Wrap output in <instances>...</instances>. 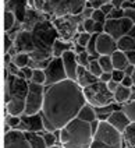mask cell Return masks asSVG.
<instances>
[{
    "label": "cell",
    "mask_w": 135,
    "mask_h": 148,
    "mask_svg": "<svg viewBox=\"0 0 135 148\" xmlns=\"http://www.w3.org/2000/svg\"><path fill=\"white\" fill-rule=\"evenodd\" d=\"M59 38V32L50 18L41 14L34 7L28 8L22 29L13 39V49L17 53H28L34 60L35 69L47 66L53 56V45Z\"/></svg>",
    "instance_id": "cell-1"
},
{
    "label": "cell",
    "mask_w": 135,
    "mask_h": 148,
    "mask_svg": "<svg viewBox=\"0 0 135 148\" xmlns=\"http://www.w3.org/2000/svg\"><path fill=\"white\" fill-rule=\"evenodd\" d=\"M86 99L84 88L74 80H64L49 85L45 91L42 108L43 126L46 132H59L73 119L78 117Z\"/></svg>",
    "instance_id": "cell-2"
},
{
    "label": "cell",
    "mask_w": 135,
    "mask_h": 148,
    "mask_svg": "<svg viewBox=\"0 0 135 148\" xmlns=\"http://www.w3.org/2000/svg\"><path fill=\"white\" fill-rule=\"evenodd\" d=\"M6 92H4V102H6V112L7 115L22 116L26 106V97L29 92V82L28 80L20 78L17 75H11L9 73L6 78Z\"/></svg>",
    "instance_id": "cell-3"
},
{
    "label": "cell",
    "mask_w": 135,
    "mask_h": 148,
    "mask_svg": "<svg viewBox=\"0 0 135 148\" xmlns=\"http://www.w3.org/2000/svg\"><path fill=\"white\" fill-rule=\"evenodd\" d=\"M59 140L64 148H91L93 140L92 126L89 122L75 117L60 130Z\"/></svg>",
    "instance_id": "cell-4"
},
{
    "label": "cell",
    "mask_w": 135,
    "mask_h": 148,
    "mask_svg": "<svg viewBox=\"0 0 135 148\" xmlns=\"http://www.w3.org/2000/svg\"><path fill=\"white\" fill-rule=\"evenodd\" d=\"M32 7L47 18L64 16H81L86 7V0H31Z\"/></svg>",
    "instance_id": "cell-5"
},
{
    "label": "cell",
    "mask_w": 135,
    "mask_h": 148,
    "mask_svg": "<svg viewBox=\"0 0 135 148\" xmlns=\"http://www.w3.org/2000/svg\"><path fill=\"white\" fill-rule=\"evenodd\" d=\"M123 133L116 130L107 120H100L91 148H123Z\"/></svg>",
    "instance_id": "cell-6"
},
{
    "label": "cell",
    "mask_w": 135,
    "mask_h": 148,
    "mask_svg": "<svg viewBox=\"0 0 135 148\" xmlns=\"http://www.w3.org/2000/svg\"><path fill=\"white\" fill-rule=\"evenodd\" d=\"M84 95L86 102L96 109L110 106L114 103V94L109 90L107 82H103L100 80L89 87H85Z\"/></svg>",
    "instance_id": "cell-7"
},
{
    "label": "cell",
    "mask_w": 135,
    "mask_h": 148,
    "mask_svg": "<svg viewBox=\"0 0 135 148\" xmlns=\"http://www.w3.org/2000/svg\"><path fill=\"white\" fill-rule=\"evenodd\" d=\"M52 21L59 32L60 39L68 42L75 35H78V27L84 21V18H82V16H64L53 18Z\"/></svg>",
    "instance_id": "cell-8"
},
{
    "label": "cell",
    "mask_w": 135,
    "mask_h": 148,
    "mask_svg": "<svg viewBox=\"0 0 135 148\" xmlns=\"http://www.w3.org/2000/svg\"><path fill=\"white\" fill-rule=\"evenodd\" d=\"M45 85L41 84H35L29 81V92L26 97V106L24 115H36L41 113L45 102Z\"/></svg>",
    "instance_id": "cell-9"
},
{
    "label": "cell",
    "mask_w": 135,
    "mask_h": 148,
    "mask_svg": "<svg viewBox=\"0 0 135 148\" xmlns=\"http://www.w3.org/2000/svg\"><path fill=\"white\" fill-rule=\"evenodd\" d=\"M134 23L127 18H107L104 23V32L109 34L110 36H113L116 41H118L120 38H123L124 35H128L130 29L132 28Z\"/></svg>",
    "instance_id": "cell-10"
},
{
    "label": "cell",
    "mask_w": 135,
    "mask_h": 148,
    "mask_svg": "<svg viewBox=\"0 0 135 148\" xmlns=\"http://www.w3.org/2000/svg\"><path fill=\"white\" fill-rule=\"evenodd\" d=\"M45 73H46V84L45 85H47V87L53 85V84H57L60 81H64V80L68 78L61 58L50 59L49 64L45 67Z\"/></svg>",
    "instance_id": "cell-11"
},
{
    "label": "cell",
    "mask_w": 135,
    "mask_h": 148,
    "mask_svg": "<svg viewBox=\"0 0 135 148\" xmlns=\"http://www.w3.org/2000/svg\"><path fill=\"white\" fill-rule=\"evenodd\" d=\"M4 148H32L26 138L25 132L20 129H13L4 133Z\"/></svg>",
    "instance_id": "cell-12"
},
{
    "label": "cell",
    "mask_w": 135,
    "mask_h": 148,
    "mask_svg": "<svg viewBox=\"0 0 135 148\" xmlns=\"http://www.w3.org/2000/svg\"><path fill=\"white\" fill-rule=\"evenodd\" d=\"M116 50H117V41L113 36H110L106 32H102L98 35L96 52L100 56H111Z\"/></svg>",
    "instance_id": "cell-13"
},
{
    "label": "cell",
    "mask_w": 135,
    "mask_h": 148,
    "mask_svg": "<svg viewBox=\"0 0 135 148\" xmlns=\"http://www.w3.org/2000/svg\"><path fill=\"white\" fill-rule=\"evenodd\" d=\"M63 63H64V67H66V71H67V77L68 80H74L77 81V73H78V59H77V53L73 49L67 50L63 53Z\"/></svg>",
    "instance_id": "cell-14"
},
{
    "label": "cell",
    "mask_w": 135,
    "mask_h": 148,
    "mask_svg": "<svg viewBox=\"0 0 135 148\" xmlns=\"http://www.w3.org/2000/svg\"><path fill=\"white\" fill-rule=\"evenodd\" d=\"M106 120H107L116 130H118L120 133L126 132V129L130 126V123H131V120L128 119V116L124 113L123 109H121V110H117V109H116L114 112H111V113L107 116Z\"/></svg>",
    "instance_id": "cell-15"
},
{
    "label": "cell",
    "mask_w": 135,
    "mask_h": 148,
    "mask_svg": "<svg viewBox=\"0 0 135 148\" xmlns=\"http://www.w3.org/2000/svg\"><path fill=\"white\" fill-rule=\"evenodd\" d=\"M22 122H21V126L20 127H24L25 132H41L45 129L43 126V117L42 113H36V115H22L21 116Z\"/></svg>",
    "instance_id": "cell-16"
},
{
    "label": "cell",
    "mask_w": 135,
    "mask_h": 148,
    "mask_svg": "<svg viewBox=\"0 0 135 148\" xmlns=\"http://www.w3.org/2000/svg\"><path fill=\"white\" fill-rule=\"evenodd\" d=\"M7 10L13 11L17 16V20L22 24L28 11V0H11L7 3Z\"/></svg>",
    "instance_id": "cell-17"
},
{
    "label": "cell",
    "mask_w": 135,
    "mask_h": 148,
    "mask_svg": "<svg viewBox=\"0 0 135 148\" xmlns=\"http://www.w3.org/2000/svg\"><path fill=\"white\" fill-rule=\"evenodd\" d=\"M99 81V78L92 74L89 70H88V67H84V66H79L78 67V73H77V82L85 88V87H89V85H92L95 82Z\"/></svg>",
    "instance_id": "cell-18"
},
{
    "label": "cell",
    "mask_w": 135,
    "mask_h": 148,
    "mask_svg": "<svg viewBox=\"0 0 135 148\" xmlns=\"http://www.w3.org/2000/svg\"><path fill=\"white\" fill-rule=\"evenodd\" d=\"M111 60H113L114 70H126L127 67L130 66L126 52H121V50H118V49L111 55Z\"/></svg>",
    "instance_id": "cell-19"
},
{
    "label": "cell",
    "mask_w": 135,
    "mask_h": 148,
    "mask_svg": "<svg viewBox=\"0 0 135 148\" xmlns=\"http://www.w3.org/2000/svg\"><path fill=\"white\" fill-rule=\"evenodd\" d=\"M78 117L79 119H82L85 122H89V123H92L95 122L96 119H98V113H96V108H93L91 103H85L82 109L79 110V113H78Z\"/></svg>",
    "instance_id": "cell-20"
},
{
    "label": "cell",
    "mask_w": 135,
    "mask_h": 148,
    "mask_svg": "<svg viewBox=\"0 0 135 148\" xmlns=\"http://www.w3.org/2000/svg\"><path fill=\"white\" fill-rule=\"evenodd\" d=\"M25 134L32 148H47L46 141L43 138V134H39L38 132H25Z\"/></svg>",
    "instance_id": "cell-21"
},
{
    "label": "cell",
    "mask_w": 135,
    "mask_h": 148,
    "mask_svg": "<svg viewBox=\"0 0 135 148\" xmlns=\"http://www.w3.org/2000/svg\"><path fill=\"white\" fill-rule=\"evenodd\" d=\"M130 98H131V88L120 84L118 88L114 91V102L124 105V103H127V101H130Z\"/></svg>",
    "instance_id": "cell-22"
},
{
    "label": "cell",
    "mask_w": 135,
    "mask_h": 148,
    "mask_svg": "<svg viewBox=\"0 0 135 148\" xmlns=\"http://www.w3.org/2000/svg\"><path fill=\"white\" fill-rule=\"evenodd\" d=\"M117 49L121 52H128V50H135V39L130 35H124L117 41Z\"/></svg>",
    "instance_id": "cell-23"
},
{
    "label": "cell",
    "mask_w": 135,
    "mask_h": 148,
    "mask_svg": "<svg viewBox=\"0 0 135 148\" xmlns=\"http://www.w3.org/2000/svg\"><path fill=\"white\" fill-rule=\"evenodd\" d=\"M67 50H70V43L57 38L56 42H54V45H53V53H52L53 56L52 58H61L63 53L67 52Z\"/></svg>",
    "instance_id": "cell-24"
},
{
    "label": "cell",
    "mask_w": 135,
    "mask_h": 148,
    "mask_svg": "<svg viewBox=\"0 0 135 148\" xmlns=\"http://www.w3.org/2000/svg\"><path fill=\"white\" fill-rule=\"evenodd\" d=\"M17 16L13 13V11H10V10H6L4 11V31L6 32H10L16 24H17Z\"/></svg>",
    "instance_id": "cell-25"
},
{
    "label": "cell",
    "mask_w": 135,
    "mask_h": 148,
    "mask_svg": "<svg viewBox=\"0 0 135 148\" xmlns=\"http://www.w3.org/2000/svg\"><path fill=\"white\" fill-rule=\"evenodd\" d=\"M123 138L126 141L127 145H134L135 147V122H131L130 126L123 133Z\"/></svg>",
    "instance_id": "cell-26"
},
{
    "label": "cell",
    "mask_w": 135,
    "mask_h": 148,
    "mask_svg": "<svg viewBox=\"0 0 135 148\" xmlns=\"http://www.w3.org/2000/svg\"><path fill=\"white\" fill-rule=\"evenodd\" d=\"M31 62V58L28 53H17L16 56H13V63H16L20 69L22 67H26Z\"/></svg>",
    "instance_id": "cell-27"
},
{
    "label": "cell",
    "mask_w": 135,
    "mask_h": 148,
    "mask_svg": "<svg viewBox=\"0 0 135 148\" xmlns=\"http://www.w3.org/2000/svg\"><path fill=\"white\" fill-rule=\"evenodd\" d=\"M32 82L35 84H41L45 85L46 84V73H45V69H34V74H32Z\"/></svg>",
    "instance_id": "cell-28"
},
{
    "label": "cell",
    "mask_w": 135,
    "mask_h": 148,
    "mask_svg": "<svg viewBox=\"0 0 135 148\" xmlns=\"http://www.w3.org/2000/svg\"><path fill=\"white\" fill-rule=\"evenodd\" d=\"M99 63H100L103 71H113L114 70V66H113V60H111V56H99Z\"/></svg>",
    "instance_id": "cell-29"
},
{
    "label": "cell",
    "mask_w": 135,
    "mask_h": 148,
    "mask_svg": "<svg viewBox=\"0 0 135 148\" xmlns=\"http://www.w3.org/2000/svg\"><path fill=\"white\" fill-rule=\"evenodd\" d=\"M123 110H124V113L128 116V119L131 122H135V99L131 101V102L124 103L123 105Z\"/></svg>",
    "instance_id": "cell-30"
},
{
    "label": "cell",
    "mask_w": 135,
    "mask_h": 148,
    "mask_svg": "<svg viewBox=\"0 0 135 148\" xmlns=\"http://www.w3.org/2000/svg\"><path fill=\"white\" fill-rule=\"evenodd\" d=\"M88 70H89L92 74H95L98 78H99L102 74H103V69H102L100 63H99V60H98V59H93V60H91V63H89V66H88Z\"/></svg>",
    "instance_id": "cell-31"
},
{
    "label": "cell",
    "mask_w": 135,
    "mask_h": 148,
    "mask_svg": "<svg viewBox=\"0 0 135 148\" xmlns=\"http://www.w3.org/2000/svg\"><path fill=\"white\" fill-rule=\"evenodd\" d=\"M77 59H78V64L79 66H84V67H88L89 63H91V55L84 50L81 53H77Z\"/></svg>",
    "instance_id": "cell-32"
},
{
    "label": "cell",
    "mask_w": 135,
    "mask_h": 148,
    "mask_svg": "<svg viewBox=\"0 0 135 148\" xmlns=\"http://www.w3.org/2000/svg\"><path fill=\"white\" fill-rule=\"evenodd\" d=\"M91 38H92V34H89V32L78 34V38H77V43H78V46L86 48V46H88V43H89V41H91Z\"/></svg>",
    "instance_id": "cell-33"
},
{
    "label": "cell",
    "mask_w": 135,
    "mask_h": 148,
    "mask_svg": "<svg viewBox=\"0 0 135 148\" xmlns=\"http://www.w3.org/2000/svg\"><path fill=\"white\" fill-rule=\"evenodd\" d=\"M92 20L95 23H102V24H104L106 20H107V16L102 11L100 8H95V10H93V14H92Z\"/></svg>",
    "instance_id": "cell-34"
},
{
    "label": "cell",
    "mask_w": 135,
    "mask_h": 148,
    "mask_svg": "<svg viewBox=\"0 0 135 148\" xmlns=\"http://www.w3.org/2000/svg\"><path fill=\"white\" fill-rule=\"evenodd\" d=\"M21 116H13V115H7V119H6V123L10 124L11 127H20L21 126Z\"/></svg>",
    "instance_id": "cell-35"
},
{
    "label": "cell",
    "mask_w": 135,
    "mask_h": 148,
    "mask_svg": "<svg viewBox=\"0 0 135 148\" xmlns=\"http://www.w3.org/2000/svg\"><path fill=\"white\" fill-rule=\"evenodd\" d=\"M43 138L46 141V145L50 147V145H54L56 144V136H54V132H46L43 133Z\"/></svg>",
    "instance_id": "cell-36"
},
{
    "label": "cell",
    "mask_w": 135,
    "mask_h": 148,
    "mask_svg": "<svg viewBox=\"0 0 135 148\" xmlns=\"http://www.w3.org/2000/svg\"><path fill=\"white\" fill-rule=\"evenodd\" d=\"M84 23V28H85V32H89V34H95V21L92 18H86L82 21Z\"/></svg>",
    "instance_id": "cell-37"
},
{
    "label": "cell",
    "mask_w": 135,
    "mask_h": 148,
    "mask_svg": "<svg viewBox=\"0 0 135 148\" xmlns=\"http://www.w3.org/2000/svg\"><path fill=\"white\" fill-rule=\"evenodd\" d=\"M88 3H86V6H91L93 8H99L102 4H104V3H110L111 0H86Z\"/></svg>",
    "instance_id": "cell-38"
},
{
    "label": "cell",
    "mask_w": 135,
    "mask_h": 148,
    "mask_svg": "<svg viewBox=\"0 0 135 148\" xmlns=\"http://www.w3.org/2000/svg\"><path fill=\"white\" fill-rule=\"evenodd\" d=\"M127 74L124 70H113V80L117 82H121L123 81V78L126 77Z\"/></svg>",
    "instance_id": "cell-39"
},
{
    "label": "cell",
    "mask_w": 135,
    "mask_h": 148,
    "mask_svg": "<svg viewBox=\"0 0 135 148\" xmlns=\"http://www.w3.org/2000/svg\"><path fill=\"white\" fill-rule=\"evenodd\" d=\"M123 17H124V10L114 7V10L107 16V18H123Z\"/></svg>",
    "instance_id": "cell-40"
},
{
    "label": "cell",
    "mask_w": 135,
    "mask_h": 148,
    "mask_svg": "<svg viewBox=\"0 0 135 148\" xmlns=\"http://www.w3.org/2000/svg\"><path fill=\"white\" fill-rule=\"evenodd\" d=\"M99 8H100V10L104 13V14H106V16H109L110 13L114 10V6H113V3L110 1V3H104V4H102Z\"/></svg>",
    "instance_id": "cell-41"
},
{
    "label": "cell",
    "mask_w": 135,
    "mask_h": 148,
    "mask_svg": "<svg viewBox=\"0 0 135 148\" xmlns=\"http://www.w3.org/2000/svg\"><path fill=\"white\" fill-rule=\"evenodd\" d=\"M21 71H22L24 75H25V80H28V81H31V80H32V74H34V69H32V67H29V66L22 67V69H21Z\"/></svg>",
    "instance_id": "cell-42"
},
{
    "label": "cell",
    "mask_w": 135,
    "mask_h": 148,
    "mask_svg": "<svg viewBox=\"0 0 135 148\" xmlns=\"http://www.w3.org/2000/svg\"><path fill=\"white\" fill-rule=\"evenodd\" d=\"M7 70H9V73L11 74V75H18V73H20V70H21V69H20L16 63H13V62H11L9 66H7Z\"/></svg>",
    "instance_id": "cell-43"
},
{
    "label": "cell",
    "mask_w": 135,
    "mask_h": 148,
    "mask_svg": "<svg viewBox=\"0 0 135 148\" xmlns=\"http://www.w3.org/2000/svg\"><path fill=\"white\" fill-rule=\"evenodd\" d=\"M120 84H121V85H124V87H128V88H132V87H134V80H132V77H131V75H126Z\"/></svg>",
    "instance_id": "cell-44"
},
{
    "label": "cell",
    "mask_w": 135,
    "mask_h": 148,
    "mask_svg": "<svg viewBox=\"0 0 135 148\" xmlns=\"http://www.w3.org/2000/svg\"><path fill=\"white\" fill-rule=\"evenodd\" d=\"M93 10L95 8L93 7H91V6H86V7L84 8V11H82V18L84 20H86V18H92V14H93Z\"/></svg>",
    "instance_id": "cell-45"
},
{
    "label": "cell",
    "mask_w": 135,
    "mask_h": 148,
    "mask_svg": "<svg viewBox=\"0 0 135 148\" xmlns=\"http://www.w3.org/2000/svg\"><path fill=\"white\" fill-rule=\"evenodd\" d=\"M124 17L130 18L135 24V8H126V10H124Z\"/></svg>",
    "instance_id": "cell-46"
},
{
    "label": "cell",
    "mask_w": 135,
    "mask_h": 148,
    "mask_svg": "<svg viewBox=\"0 0 135 148\" xmlns=\"http://www.w3.org/2000/svg\"><path fill=\"white\" fill-rule=\"evenodd\" d=\"M99 80L103 82L111 81V80H113V71H111V73H110V71H103V74L99 77Z\"/></svg>",
    "instance_id": "cell-47"
},
{
    "label": "cell",
    "mask_w": 135,
    "mask_h": 148,
    "mask_svg": "<svg viewBox=\"0 0 135 148\" xmlns=\"http://www.w3.org/2000/svg\"><path fill=\"white\" fill-rule=\"evenodd\" d=\"M126 55L128 59V63L135 66V50H128V52H126Z\"/></svg>",
    "instance_id": "cell-48"
},
{
    "label": "cell",
    "mask_w": 135,
    "mask_h": 148,
    "mask_svg": "<svg viewBox=\"0 0 135 148\" xmlns=\"http://www.w3.org/2000/svg\"><path fill=\"white\" fill-rule=\"evenodd\" d=\"M118 85H120V82H117V81H114V80H111V81H109L107 82V87H109V90L114 94V91L118 88Z\"/></svg>",
    "instance_id": "cell-49"
},
{
    "label": "cell",
    "mask_w": 135,
    "mask_h": 148,
    "mask_svg": "<svg viewBox=\"0 0 135 148\" xmlns=\"http://www.w3.org/2000/svg\"><path fill=\"white\" fill-rule=\"evenodd\" d=\"M11 62H13V55L11 53H6L4 55V64H6V67L9 66Z\"/></svg>",
    "instance_id": "cell-50"
},
{
    "label": "cell",
    "mask_w": 135,
    "mask_h": 148,
    "mask_svg": "<svg viewBox=\"0 0 135 148\" xmlns=\"http://www.w3.org/2000/svg\"><path fill=\"white\" fill-rule=\"evenodd\" d=\"M124 1L126 0H111V3H113V6L116 8H121L123 7V4H124Z\"/></svg>",
    "instance_id": "cell-51"
},
{
    "label": "cell",
    "mask_w": 135,
    "mask_h": 148,
    "mask_svg": "<svg viewBox=\"0 0 135 148\" xmlns=\"http://www.w3.org/2000/svg\"><path fill=\"white\" fill-rule=\"evenodd\" d=\"M134 69H135V66H132V64H130V66L127 67V69L124 70V71H126L127 75H132V73H134Z\"/></svg>",
    "instance_id": "cell-52"
},
{
    "label": "cell",
    "mask_w": 135,
    "mask_h": 148,
    "mask_svg": "<svg viewBox=\"0 0 135 148\" xmlns=\"http://www.w3.org/2000/svg\"><path fill=\"white\" fill-rule=\"evenodd\" d=\"M128 35H130L131 38H134V39H135V24L132 25V28L130 29V32H128Z\"/></svg>",
    "instance_id": "cell-53"
},
{
    "label": "cell",
    "mask_w": 135,
    "mask_h": 148,
    "mask_svg": "<svg viewBox=\"0 0 135 148\" xmlns=\"http://www.w3.org/2000/svg\"><path fill=\"white\" fill-rule=\"evenodd\" d=\"M131 77H132V80H134V87H135V69H134V73H132Z\"/></svg>",
    "instance_id": "cell-54"
},
{
    "label": "cell",
    "mask_w": 135,
    "mask_h": 148,
    "mask_svg": "<svg viewBox=\"0 0 135 148\" xmlns=\"http://www.w3.org/2000/svg\"><path fill=\"white\" fill-rule=\"evenodd\" d=\"M47 148H60L59 145H56V144H54V145H50V147H47Z\"/></svg>",
    "instance_id": "cell-55"
},
{
    "label": "cell",
    "mask_w": 135,
    "mask_h": 148,
    "mask_svg": "<svg viewBox=\"0 0 135 148\" xmlns=\"http://www.w3.org/2000/svg\"><path fill=\"white\" fill-rule=\"evenodd\" d=\"M126 148H135V147H134V145H127Z\"/></svg>",
    "instance_id": "cell-56"
},
{
    "label": "cell",
    "mask_w": 135,
    "mask_h": 148,
    "mask_svg": "<svg viewBox=\"0 0 135 148\" xmlns=\"http://www.w3.org/2000/svg\"><path fill=\"white\" fill-rule=\"evenodd\" d=\"M10 1H11V0H4V3H6V4H7V3H10Z\"/></svg>",
    "instance_id": "cell-57"
}]
</instances>
